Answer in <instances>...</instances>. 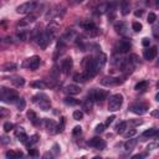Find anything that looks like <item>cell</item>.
I'll return each mask as SVG.
<instances>
[{
  "label": "cell",
  "instance_id": "6f0895ef",
  "mask_svg": "<svg viewBox=\"0 0 159 159\" xmlns=\"http://www.w3.org/2000/svg\"><path fill=\"white\" fill-rule=\"evenodd\" d=\"M130 122H132V123L134 124V126H139V124H142V123H143L141 119H133V121H130Z\"/></svg>",
  "mask_w": 159,
  "mask_h": 159
},
{
  "label": "cell",
  "instance_id": "d6a6232c",
  "mask_svg": "<svg viewBox=\"0 0 159 159\" xmlns=\"http://www.w3.org/2000/svg\"><path fill=\"white\" fill-rule=\"evenodd\" d=\"M136 134H137V129H134V128H127V129L123 132V136L126 137V138H132V137H134Z\"/></svg>",
  "mask_w": 159,
  "mask_h": 159
},
{
  "label": "cell",
  "instance_id": "e7e4bbea",
  "mask_svg": "<svg viewBox=\"0 0 159 159\" xmlns=\"http://www.w3.org/2000/svg\"><path fill=\"white\" fill-rule=\"evenodd\" d=\"M157 86H158V88H159V81H158V84H157Z\"/></svg>",
  "mask_w": 159,
  "mask_h": 159
},
{
  "label": "cell",
  "instance_id": "277c9868",
  "mask_svg": "<svg viewBox=\"0 0 159 159\" xmlns=\"http://www.w3.org/2000/svg\"><path fill=\"white\" fill-rule=\"evenodd\" d=\"M122 103H123V96L122 95L117 93V95L111 96L109 101H108V111L116 112V111H118L122 107Z\"/></svg>",
  "mask_w": 159,
  "mask_h": 159
},
{
  "label": "cell",
  "instance_id": "7c38bea8",
  "mask_svg": "<svg viewBox=\"0 0 159 159\" xmlns=\"http://www.w3.org/2000/svg\"><path fill=\"white\" fill-rule=\"evenodd\" d=\"M72 65H73V61H72L71 57L65 59L61 62V72L65 73V75H68L71 71V68H72Z\"/></svg>",
  "mask_w": 159,
  "mask_h": 159
},
{
  "label": "cell",
  "instance_id": "9c48e42d",
  "mask_svg": "<svg viewBox=\"0 0 159 159\" xmlns=\"http://www.w3.org/2000/svg\"><path fill=\"white\" fill-rule=\"evenodd\" d=\"M122 84V80L121 78H117V77H112V76H106L101 80V85L103 86H107V87H112V86H117Z\"/></svg>",
  "mask_w": 159,
  "mask_h": 159
},
{
  "label": "cell",
  "instance_id": "cb8c5ba5",
  "mask_svg": "<svg viewBox=\"0 0 159 159\" xmlns=\"http://www.w3.org/2000/svg\"><path fill=\"white\" fill-rule=\"evenodd\" d=\"M11 84L15 87H23L25 85V80L24 77H20V76H15V77L11 78Z\"/></svg>",
  "mask_w": 159,
  "mask_h": 159
},
{
  "label": "cell",
  "instance_id": "91938a15",
  "mask_svg": "<svg viewBox=\"0 0 159 159\" xmlns=\"http://www.w3.org/2000/svg\"><path fill=\"white\" fill-rule=\"evenodd\" d=\"M136 16H142L143 15V10H139V11H136Z\"/></svg>",
  "mask_w": 159,
  "mask_h": 159
},
{
  "label": "cell",
  "instance_id": "ee69618b",
  "mask_svg": "<svg viewBox=\"0 0 159 159\" xmlns=\"http://www.w3.org/2000/svg\"><path fill=\"white\" fill-rule=\"evenodd\" d=\"M158 148H159V142H152L147 146L148 150H154V149H158Z\"/></svg>",
  "mask_w": 159,
  "mask_h": 159
},
{
  "label": "cell",
  "instance_id": "11a10c76",
  "mask_svg": "<svg viewBox=\"0 0 159 159\" xmlns=\"http://www.w3.org/2000/svg\"><path fill=\"white\" fill-rule=\"evenodd\" d=\"M9 142H10V141H9V138L6 137V136H3V137H1V143H3V144H6V143H9Z\"/></svg>",
  "mask_w": 159,
  "mask_h": 159
},
{
  "label": "cell",
  "instance_id": "836d02e7",
  "mask_svg": "<svg viewBox=\"0 0 159 159\" xmlns=\"http://www.w3.org/2000/svg\"><path fill=\"white\" fill-rule=\"evenodd\" d=\"M127 129V122H119L116 126V132L117 133H123Z\"/></svg>",
  "mask_w": 159,
  "mask_h": 159
},
{
  "label": "cell",
  "instance_id": "ab89813d",
  "mask_svg": "<svg viewBox=\"0 0 159 159\" xmlns=\"http://www.w3.org/2000/svg\"><path fill=\"white\" fill-rule=\"evenodd\" d=\"M82 118H84V112H82V111H75L73 112V119L81 121Z\"/></svg>",
  "mask_w": 159,
  "mask_h": 159
},
{
  "label": "cell",
  "instance_id": "f1b7e54d",
  "mask_svg": "<svg viewBox=\"0 0 159 159\" xmlns=\"http://www.w3.org/2000/svg\"><path fill=\"white\" fill-rule=\"evenodd\" d=\"M75 36H76L75 30H72V29H67L66 32L64 34V35H62V40H64V41H66V40H72Z\"/></svg>",
  "mask_w": 159,
  "mask_h": 159
},
{
  "label": "cell",
  "instance_id": "83f0119b",
  "mask_svg": "<svg viewBox=\"0 0 159 159\" xmlns=\"http://www.w3.org/2000/svg\"><path fill=\"white\" fill-rule=\"evenodd\" d=\"M148 86H149L148 81H141L134 86V89L136 91H146V89L148 88Z\"/></svg>",
  "mask_w": 159,
  "mask_h": 159
},
{
  "label": "cell",
  "instance_id": "b9f144b4",
  "mask_svg": "<svg viewBox=\"0 0 159 159\" xmlns=\"http://www.w3.org/2000/svg\"><path fill=\"white\" fill-rule=\"evenodd\" d=\"M3 128H4V132H5V133H9L10 130L14 128V126H12V123H10V122H5L4 126H3Z\"/></svg>",
  "mask_w": 159,
  "mask_h": 159
},
{
  "label": "cell",
  "instance_id": "f35d334b",
  "mask_svg": "<svg viewBox=\"0 0 159 159\" xmlns=\"http://www.w3.org/2000/svg\"><path fill=\"white\" fill-rule=\"evenodd\" d=\"M39 142V136L37 134H34L32 137H30V139H29V143H27V147H32L34 144H36Z\"/></svg>",
  "mask_w": 159,
  "mask_h": 159
},
{
  "label": "cell",
  "instance_id": "1f68e13d",
  "mask_svg": "<svg viewBox=\"0 0 159 159\" xmlns=\"http://www.w3.org/2000/svg\"><path fill=\"white\" fill-rule=\"evenodd\" d=\"M24 154L21 152H14V150H8L5 153V157L6 158H21Z\"/></svg>",
  "mask_w": 159,
  "mask_h": 159
},
{
  "label": "cell",
  "instance_id": "30bf717a",
  "mask_svg": "<svg viewBox=\"0 0 159 159\" xmlns=\"http://www.w3.org/2000/svg\"><path fill=\"white\" fill-rule=\"evenodd\" d=\"M130 112H133L134 114H138V116H142L144 113H147L148 111V106L147 105H143V103H136V105H132L130 106Z\"/></svg>",
  "mask_w": 159,
  "mask_h": 159
},
{
  "label": "cell",
  "instance_id": "4dcf8cb0",
  "mask_svg": "<svg viewBox=\"0 0 159 159\" xmlns=\"http://www.w3.org/2000/svg\"><path fill=\"white\" fill-rule=\"evenodd\" d=\"M27 117H29V119L35 124V126H37V124L40 123V121H39V118H37V116H36V113L34 112V111H29L27 112Z\"/></svg>",
  "mask_w": 159,
  "mask_h": 159
},
{
  "label": "cell",
  "instance_id": "7a4b0ae2",
  "mask_svg": "<svg viewBox=\"0 0 159 159\" xmlns=\"http://www.w3.org/2000/svg\"><path fill=\"white\" fill-rule=\"evenodd\" d=\"M84 65H85V68H86V72L91 76V78L95 77V76L100 72V67L97 65V62H96L95 57H87V59H85Z\"/></svg>",
  "mask_w": 159,
  "mask_h": 159
},
{
  "label": "cell",
  "instance_id": "6da1fadb",
  "mask_svg": "<svg viewBox=\"0 0 159 159\" xmlns=\"http://www.w3.org/2000/svg\"><path fill=\"white\" fill-rule=\"evenodd\" d=\"M32 102L36 103V105L42 111H49L51 108V102H50L49 97H47L45 93H37L36 96H34Z\"/></svg>",
  "mask_w": 159,
  "mask_h": 159
},
{
  "label": "cell",
  "instance_id": "52a82bcc",
  "mask_svg": "<svg viewBox=\"0 0 159 159\" xmlns=\"http://www.w3.org/2000/svg\"><path fill=\"white\" fill-rule=\"evenodd\" d=\"M52 39H53V37L50 35V34H47L46 31H44V32L39 34L37 37H36V40H37V45L41 47V49H46V47L49 46V44L52 41Z\"/></svg>",
  "mask_w": 159,
  "mask_h": 159
},
{
  "label": "cell",
  "instance_id": "816d5d0a",
  "mask_svg": "<svg viewBox=\"0 0 159 159\" xmlns=\"http://www.w3.org/2000/svg\"><path fill=\"white\" fill-rule=\"evenodd\" d=\"M29 155H31V157H39V152L36 150V149H34V148H29Z\"/></svg>",
  "mask_w": 159,
  "mask_h": 159
},
{
  "label": "cell",
  "instance_id": "7bdbcfd3",
  "mask_svg": "<svg viewBox=\"0 0 159 159\" xmlns=\"http://www.w3.org/2000/svg\"><path fill=\"white\" fill-rule=\"evenodd\" d=\"M25 107H26L25 100H24V98H20V100L18 101V109H19V111H24Z\"/></svg>",
  "mask_w": 159,
  "mask_h": 159
},
{
  "label": "cell",
  "instance_id": "db71d44e",
  "mask_svg": "<svg viewBox=\"0 0 159 159\" xmlns=\"http://www.w3.org/2000/svg\"><path fill=\"white\" fill-rule=\"evenodd\" d=\"M52 149H53V153H60V147H59V144H53V147H52Z\"/></svg>",
  "mask_w": 159,
  "mask_h": 159
},
{
  "label": "cell",
  "instance_id": "484cf974",
  "mask_svg": "<svg viewBox=\"0 0 159 159\" xmlns=\"http://www.w3.org/2000/svg\"><path fill=\"white\" fill-rule=\"evenodd\" d=\"M92 107H93V101H91V100H86L84 103H82V109L85 111L86 113H89L92 111Z\"/></svg>",
  "mask_w": 159,
  "mask_h": 159
},
{
  "label": "cell",
  "instance_id": "f6af8a7d",
  "mask_svg": "<svg viewBox=\"0 0 159 159\" xmlns=\"http://www.w3.org/2000/svg\"><path fill=\"white\" fill-rule=\"evenodd\" d=\"M132 29H133L136 32H139V31L142 30V24H141V23H138V21L133 23V24H132Z\"/></svg>",
  "mask_w": 159,
  "mask_h": 159
},
{
  "label": "cell",
  "instance_id": "74e56055",
  "mask_svg": "<svg viewBox=\"0 0 159 159\" xmlns=\"http://www.w3.org/2000/svg\"><path fill=\"white\" fill-rule=\"evenodd\" d=\"M64 102L66 103L67 106H76V105H78V101L76 98H72V97H66L64 100Z\"/></svg>",
  "mask_w": 159,
  "mask_h": 159
},
{
  "label": "cell",
  "instance_id": "f907efd6",
  "mask_svg": "<svg viewBox=\"0 0 159 159\" xmlns=\"http://www.w3.org/2000/svg\"><path fill=\"white\" fill-rule=\"evenodd\" d=\"M64 127H65V119L61 118V124L57 126V133H61L62 130H64Z\"/></svg>",
  "mask_w": 159,
  "mask_h": 159
},
{
  "label": "cell",
  "instance_id": "d4e9b609",
  "mask_svg": "<svg viewBox=\"0 0 159 159\" xmlns=\"http://www.w3.org/2000/svg\"><path fill=\"white\" fill-rule=\"evenodd\" d=\"M158 132H159V129H155V128L147 129L146 132L142 134V138H153V137H157Z\"/></svg>",
  "mask_w": 159,
  "mask_h": 159
},
{
  "label": "cell",
  "instance_id": "f5cc1de1",
  "mask_svg": "<svg viewBox=\"0 0 159 159\" xmlns=\"http://www.w3.org/2000/svg\"><path fill=\"white\" fill-rule=\"evenodd\" d=\"M142 45H143L144 47H149V45H150V40L147 39V37H144L143 41H142Z\"/></svg>",
  "mask_w": 159,
  "mask_h": 159
},
{
  "label": "cell",
  "instance_id": "4316f807",
  "mask_svg": "<svg viewBox=\"0 0 159 159\" xmlns=\"http://www.w3.org/2000/svg\"><path fill=\"white\" fill-rule=\"evenodd\" d=\"M86 32V35L87 36H89V37H96V36H98V35H101V29H98V27H93V29H91V30H86L85 31Z\"/></svg>",
  "mask_w": 159,
  "mask_h": 159
},
{
  "label": "cell",
  "instance_id": "8d00e7d4",
  "mask_svg": "<svg viewBox=\"0 0 159 159\" xmlns=\"http://www.w3.org/2000/svg\"><path fill=\"white\" fill-rule=\"evenodd\" d=\"M18 138H19V141L20 142H21L23 144H27V143H29V139H30V137L29 136H27L25 132H23V133H20V134H18L16 136Z\"/></svg>",
  "mask_w": 159,
  "mask_h": 159
},
{
  "label": "cell",
  "instance_id": "6125c7cd",
  "mask_svg": "<svg viewBox=\"0 0 159 159\" xmlns=\"http://www.w3.org/2000/svg\"><path fill=\"white\" fill-rule=\"evenodd\" d=\"M155 101H158V102H159V92L155 95Z\"/></svg>",
  "mask_w": 159,
  "mask_h": 159
},
{
  "label": "cell",
  "instance_id": "60d3db41",
  "mask_svg": "<svg viewBox=\"0 0 159 159\" xmlns=\"http://www.w3.org/2000/svg\"><path fill=\"white\" fill-rule=\"evenodd\" d=\"M155 20H157V15H155V14H154V12H149V15H148V18H147L148 24H154Z\"/></svg>",
  "mask_w": 159,
  "mask_h": 159
},
{
  "label": "cell",
  "instance_id": "8fae6325",
  "mask_svg": "<svg viewBox=\"0 0 159 159\" xmlns=\"http://www.w3.org/2000/svg\"><path fill=\"white\" fill-rule=\"evenodd\" d=\"M88 146L89 147H93L96 149H105L106 148V142L101 139V138H92V139L88 141Z\"/></svg>",
  "mask_w": 159,
  "mask_h": 159
},
{
  "label": "cell",
  "instance_id": "680465c9",
  "mask_svg": "<svg viewBox=\"0 0 159 159\" xmlns=\"http://www.w3.org/2000/svg\"><path fill=\"white\" fill-rule=\"evenodd\" d=\"M23 132H24V128H23V127H19L18 130H16V136L20 134V133H23Z\"/></svg>",
  "mask_w": 159,
  "mask_h": 159
},
{
  "label": "cell",
  "instance_id": "4fadbf2b",
  "mask_svg": "<svg viewBox=\"0 0 159 159\" xmlns=\"http://www.w3.org/2000/svg\"><path fill=\"white\" fill-rule=\"evenodd\" d=\"M114 30H116L117 34H119V35L124 36V35H127V32H128V26H127L126 23L118 21V23L114 24Z\"/></svg>",
  "mask_w": 159,
  "mask_h": 159
},
{
  "label": "cell",
  "instance_id": "e0dca14e",
  "mask_svg": "<svg viewBox=\"0 0 159 159\" xmlns=\"http://www.w3.org/2000/svg\"><path fill=\"white\" fill-rule=\"evenodd\" d=\"M47 34H50V35L52 36V37H55L57 35V31H59V24L57 23H55V21H52V23H50L49 25H47V27H46V30H45Z\"/></svg>",
  "mask_w": 159,
  "mask_h": 159
},
{
  "label": "cell",
  "instance_id": "2e32d148",
  "mask_svg": "<svg viewBox=\"0 0 159 159\" xmlns=\"http://www.w3.org/2000/svg\"><path fill=\"white\" fill-rule=\"evenodd\" d=\"M44 126L45 128L51 133H57V124L53 119H44Z\"/></svg>",
  "mask_w": 159,
  "mask_h": 159
},
{
  "label": "cell",
  "instance_id": "c3c4849f",
  "mask_svg": "<svg viewBox=\"0 0 159 159\" xmlns=\"http://www.w3.org/2000/svg\"><path fill=\"white\" fill-rule=\"evenodd\" d=\"M82 133V128L80 127V126H76L75 128H73V130H72V134L73 136H80Z\"/></svg>",
  "mask_w": 159,
  "mask_h": 159
},
{
  "label": "cell",
  "instance_id": "94428289",
  "mask_svg": "<svg viewBox=\"0 0 159 159\" xmlns=\"http://www.w3.org/2000/svg\"><path fill=\"white\" fill-rule=\"evenodd\" d=\"M44 158H52V154L51 153H46V154H44Z\"/></svg>",
  "mask_w": 159,
  "mask_h": 159
},
{
  "label": "cell",
  "instance_id": "d590c367",
  "mask_svg": "<svg viewBox=\"0 0 159 159\" xmlns=\"http://www.w3.org/2000/svg\"><path fill=\"white\" fill-rule=\"evenodd\" d=\"M16 37H18L19 41H23L24 42V41L27 40V32L25 30H20V31L16 32Z\"/></svg>",
  "mask_w": 159,
  "mask_h": 159
},
{
  "label": "cell",
  "instance_id": "3957f363",
  "mask_svg": "<svg viewBox=\"0 0 159 159\" xmlns=\"http://www.w3.org/2000/svg\"><path fill=\"white\" fill-rule=\"evenodd\" d=\"M0 92H1V101L6 102V103H14L19 101V95L16 91H12V89H8L6 87H1L0 88Z\"/></svg>",
  "mask_w": 159,
  "mask_h": 159
},
{
  "label": "cell",
  "instance_id": "ac0fdd59",
  "mask_svg": "<svg viewBox=\"0 0 159 159\" xmlns=\"http://www.w3.org/2000/svg\"><path fill=\"white\" fill-rule=\"evenodd\" d=\"M89 78H91V76H89L86 71H85V72H81V73H76V75L73 76V81L81 82V84H84V82H86V81L89 80Z\"/></svg>",
  "mask_w": 159,
  "mask_h": 159
},
{
  "label": "cell",
  "instance_id": "7dc6e473",
  "mask_svg": "<svg viewBox=\"0 0 159 159\" xmlns=\"http://www.w3.org/2000/svg\"><path fill=\"white\" fill-rule=\"evenodd\" d=\"M105 124H98L97 127H96V129H95V132L96 133H98V134H101V133H103L105 132Z\"/></svg>",
  "mask_w": 159,
  "mask_h": 159
},
{
  "label": "cell",
  "instance_id": "44dd1931",
  "mask_svg": "<svg viewBox=\"0 0 159 159\" xmlns=\"http://www.w3.org/2000/svg\"><path fill=\"white\" fill-rule=\"evenodd\" d=\"M129 10H130V4L128 0H122L121 1V12L122 15H127L129 14Z\"/></svg>",
  "mask_w": 159,
  "mask_h": 159
},
{
  "label": "cell",
  "instance_id": "5bb4252c",
  "mask_svg": "<svg viewBox=\"0 0 159 159\" xmlns=\"http://www.w3.org/2000/svg\"><path fill=\"white\" fill-rule=\"evenodd\" d=\"M130 49H132V44H130V41L128 39L122 40L121 42L118 44V51L121 53H127Z\"/></svg>",
  "mask_w": 159,
  "mask_h": 159
},
{
  "label": "cell",
  "instance_id": "9a60e30c",
  "mask_svg": "<svg viewBox=\"0 0 159 159\" xmlns=\"http://www.w3.org/2000/svg\"><path fill=\"white\" fill-rule=\"evenodd\" d=\"M158 55V49L155 46L153 47H148V49L144 51V59L148 60V61H152V60H154L155 56Z\"/></svg>",
  "mask_w": 159,
  "mask_h": 159
},
{
  "label": "cell",
  "instance_id": "be15d7a7",
  "mask_svg": "<svg viewBox=\"0 0 159 159\" xmlns=\"http://www.w3.org/2000/svg\"><path fill=\"white\" fill-rule=\"evenodd\" d=\"M72 1H73V3H82L84 0H72Z\"/></svg>",
  "mask_w": 159,
  "mask_h": 159
},
{
  "label": "cell",
  "instance_id": "d6986e66",
  "mask_svg": "<svg viewBox=\"0 0 159 159\" xmlns=\"http://www.w3.org/2000/svg\"><path fill=\"white\" fill-rule=\"evenodd\" d=\"M65 91L70 95V96H76V95H78L80 92H81V88H80V86H77V85H68L67 87H66V89Z\"/></svg>",
  "mask_w": 159,
  "mask_h": 159
},
{
  "label": "cell",
  "instance_id": "8992f818",
  "mask_svg": "<svg viewBox=\"0 0 159 159\" xmlns=\"http://www.w3.org/2000/svg\"><path fill=\"white\" fill-rule=\"evenodd\" d=\"M36 8H37V4L35 1H27V3L19 5L16 8V12L21 14V15H27V14H31Z\"/></svg>",
  "mask_w": 159,
  "mask_h": 159
},
{
  "label": "cell",
  "instance_id": "e575fe53",
  "mask_svg": "<svg viewBox=\"0 0 159 159\" xmlns=\"http://www.w3.org/2000/svg\"><path fill=\"white\" fill-rule=\"evenodd\" d=\"M81 26L84 27V30L86 31V30H91V29H93V27L96 26L92 21H89V20H86V21H82L81 23Z\"/></svg>",
  "mask_w": 159,
  "mask_h": 159
},
{
  "label": "cell",
  "instance_id": "9f6ffc18",
  "mask_svg": "<svg viewBox=\"0 0 159 159\" xmlns=\"http://www.w3.org/2000/svg\"><path fill=\"white\" fill-rule=\"evenodd\" d=\"M0 112H1V118H4V117H5L6 114H8V112H6V109H5L4 107L0 108Z\"/></svg>",
  "mask_w": 159,
  "mask_h": 159
},
{
  "label": "cell",
  "instance_id": "681fc988",
  "mask_svg": "<svg viewBox=\"0 0 159 159\" xmlns=\"http://www.w3.org/2000/svg\"><path fill=\"white\" fill-rule=\"evenodd\" d=\"M116 119V117L114 116H111V117H108V118L106 119V122H105V126L106 127H108V126H111V124L113 123V121Z\"/></svg>",
  "mask_w": 159,
  "mask_h": 159
},
{
  "label": "cell",
  "instance_id": "bcb514c9",
  "mask_svg": "<svg viewBox=\"0 0 159 159\" xmlns=\"http://www.w3.org/2000/svg\"><path fill=\"white\" fill-rule=\"evenodd\" d=\"M129 60L133 62L134 65H138V64H141V59L137 56V55H130L129 56Z\"/></svg>",
  "mask_w": 159,
  "mask_h": 159
},
{
  "label": "cell",
  "instance_id": "ba28073f",
  "mask_svg": "<svg viewBox=\"0 0 159 159\" xmlns=\"http://www.w3.org/2000/svg\"><path fill=\"white\" fill-rule=\"evenodd\" d=\"M40 66V57L39 56H32L30 59H26L23 62V67H27L30 70H36Z\"/></svg>",
  "mask_w": 159,
  "mask_h": 159
},
{
  "label": "cell",
  "instance_id": "f546056e",
  "mask_svg": "<svg viewBox=\"0 0 159 159\" xmlns=\"http://www.w3.org/2000/svg\"><path fill=\"white\" fill-rule=\"evenodd\" d=\"M31 86L34 87V88H37V89H45L46 87H47V84L45 81H35V82H32L31 84Z\"/></svg>",
  "mask_w": 159,
  "mask_h": 159
},
{
  "label": "cell",
  "instance_id": "5b68a950",
  "mask_svg": "<svg viewBox=\"0 0 159 159\" xmlns=\"http://www.w3.org/2000/svg\"><path fill=\"white\" fill-rule=\"evenodd\" d=\"M109 97V93L108 91H105V89H92L91 92L88 93V100L91 101H98V102H102Z\"/></svg>",
  "mask_w": 159,
  "mask_h": 159
},
{
  "label": "cell",
  "instance_id": "ffe728a7",
  "mask_svg": "<svg viewBox=\"0 0 159 159\" xmlns=\"http://www.w3.org/2000/svg\"><path fill=\"white\" fill-rule=\"evenodd\" d=\"M95 60H96V62H97V65H98V67L100 68H102L103 66L106 65V62H107V56L105 53H102V52H100L97 56H95Z\"/></svg>",
  "mask_w": 159,
  "mask_h": 159
},
{
  "label": "cell",
  "instance_id": "603a6c76",
  "mask_svg": "<svg viewBox=\"0 0 159 159\" xmlns=\"http://www.w3.org/2000/svg\"><path fill=\"white\" fill-rule=\"evenodd\" d=\"M18 68L16 64H12V62H6L1 66V71L4 72H11V71H15Z\"/></svg>",
  "mask_w": 159,
  "mask_h": 159
},
{
  "label": "cell",
  "instance_id": "7402d4cb",
  "mask_svg": "<svg viewBox=\"0 0 159 159\" xmlns=\"http://www.w3.org/2000/svg\"><path fill=\"white\" fill-rule=\"evenodd\" d=\"M137 143L138 141L137 139H132V138H129V139L124 143V149H126L127 152H130V150H133L137 146Z\"/></svg>",
  "mask_w": 159,
  "mask_h": 159
}]
</instances>
